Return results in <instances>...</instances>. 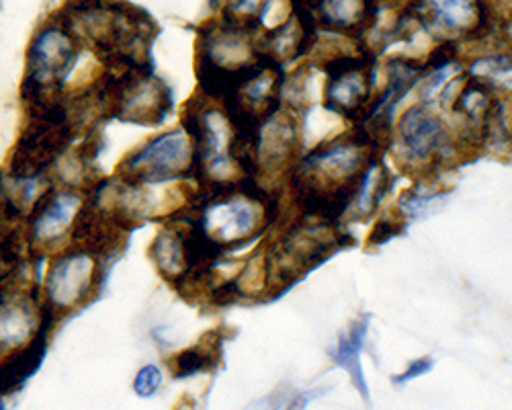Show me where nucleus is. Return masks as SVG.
Returning <instances> with one entry per match:
<instances>
[{
	"instance_id": "obj_1",
	"label": "nucleus",
	"mask_w": 512,
	"mask_h": 410,
	"mask_svg": "<svg viewBox=\"0 0 512 410\" xmlns=\"http://www.w3.org/2000/svg\"><path fill=\"white\" fill-rule=\"evenodd\" d=\"M273 203L267 191L252 181L201 189L185 216L205 246L218 259L261 236L271 224Z\"/></svg>"
},
{
	"instance_id": "obj_2",
	"label": "nucleus",
	"mask_w": 512,
	"mask_h": 410,
	"mask_svg": "<svg viewBox=\"0 0 512 410\" xmlns=\"http://www.w3.org/2000/svg\"><path fill=\"white\" fill-rule=\"evenodd\" d=\"M263 58L261 44L254 41L252 29L230 21L207 23L199 31L195 62L201 93L226 101Z\"/></svg>"
},
{
	"instance_id": "obj_3",
	"label": "nucleus",
	"mask_w": 512,
	"mask_h": 410,
	"mask_svg": "<svg viewBox=\"0 0 512 410\" xmlns=\"http://www.w3.org/2000/svg\"><path fill=\"white\" fill-rule=\"evenodd\" d=\"M105 257L107 255L91 246L80 244H70L50 257L44 285H41V304L54 322L95 300L101 290Z\"/></svg>"
},
{
	"instance_id": "obj_4",
	"label": "nucleus",
	"mask_w": 512,
	"mask_h": 410,
	"mask_svg": "<svg viewBox=\"0 0 512 410\" xmlns=\"http://www.w3.org/2000/svg\"><path fill=\"white\" fill-rule=\"evenodd\" d=\"M82 44L62 17L41 27L29 44L23 80V101H52L66 93V80L72 74Z\"/></svg>"
},
{
	"instance_id": "obj_5",
	"label": "nucleus",
	"mask_w": 512,
	"mask_h": 410,
	"mask_svg": "<svg viewBox=\"0 0 512 410\" xmlns=\"http://www.w3.org/2000/svg\"><path fill=\"white\" fill-rule=\"evenodd\" d=\"M97 97L101 115L136 126H160L173 107V95L164 80L148 66L107 70Z\"/></svg>"
},
{
	"instance_id": "obj_6",
	"label": "nucleus",
	"mask_w": 512,
	"mask_h": 410,
	"mask_svg": "<svg viewBox=\"0 0 512 410\" xmlns=\"http://www.w3.org/2000/svg\"><path fill=\"white\" fill-rule=\"evenodd\" d=\"M195 169V142L187 128L181 126L158 134L132 154H127L119 164L117 177L130 185L152 187L195 179Z\"/></svg>"
},
{
	"instance_id": "obj_7",
	"label": "nucleus",
	"mask_w": 512,
	"mask_h": 410,
	"mask_svg": "<svg viewBox=\"0 0 512 410\" xmlns=\"http://www.w3.org/2000/svg\"><path fill=\"white\" fill-rule=\"evenodd\" d=\"M89 189L52 185L23 218V236L31 255H56L70 246L87 210Z\"/></svg>"
},
{
	"instance_id": "obj_8",
	"label": "nucleus",
	"mask_w": 512,
	"mask_h": 410,
	"mask_svg": "<svg viewBox=\"0 0 512 410\" xmlns=\"http://www.w3.org/2000/svg\"><path fill=\"white\" fill-rule=\"evenodd\" d=\"M394 152L400 164L416 173L433 171L457 154V140L441 113L429 103L406 109L394 128Z\"/></svg>"
},
{
	"instance_id": "obj_9",
	"label": "nucleus",
	"mask_w": 512,
	"mask_h": 410,
	"mask_svg": "<svg viewBox=\"0 0 512 410\" xmlns=\"http://www.w3.org/2000/svg\"><path fill=\"white\" fill-rule=\"evenodd\" d=\"M300 150V121L291 109L275 107L250 119L248 128V171L256 177L277 179L291 171Z\"/></svg>"
},
{
	"instance_id": "obj_10",
	"label": "nucleus",
	"mask_w": 512,
	"mask_h": 410,
	"mask_svg": "<svg viewBox=\"0 0 512 410\" xmlns=\"http://www.w3.org/2000/svg\"><path fill=\"white\" fill-rule=\"evenodd\" d=\"M150 259L158 273L177 287L201 285L216 261L193 232L189 220L179 214L168 220L150 244Z\"/></svg>"
},
{
	"instance_id": "obj_11",
	"label": "nucleus",
	"mask_w": 512,
	"mask_h": 410,
	"mask_svg": "<svg viewBox=\"0 0 512 410\" xmlns=\"http://www.w3.org/2000/svg\"><path fill=\"white\" fill-rule=\"evenodd\" d=\"M52 316L41 296L21 281L0 292V357L29 345L41 331L52 328Z\"/></svg>"
},
{
	"instance_id": "obj_12",
	"label": "nucleus",
	"mask_w": 512,
	"mask_h": 410,
	"mask_svg": "<svg viewBox=\"0 0 512 410\" xmlns=\"http://www.w3.org/2000/svg\"><path fill=\"white\" fill-rule=\"evenodd\" d=\"M373 97V74L367 58L338 56L326 64V109L355 117L363 115Z\"/></svg>"
},
{
	"instance_id": "obj_13",
	"label": "nucleus",
	"mask_w": 512,
	"mask_h": 410,
	"mask_svg": "<svg viewBox=\"0 0 512 410\" xmlns=\"http://www.w3.org/2000/svg\"><path fill=\"white\" fill-rule=\"evenodd\" d=\"M416 15L441 33L480 35L490 29V9L482 0H416Z\"/></svg>"
},
{
	"instance_id": "obj_14",
	"label": "nucleus",
	"mask_w": 512,
	"mask_h": 410,
	"mask_svg": "<svg viewBox=\"0 0 512 410\" xmlns=\"http://www.w3.org/2000/svg\"><path fill=\"white\" fill-rule=\"evenodd\" d=\"M312 27L359 35L375 21L373 0H316L308 13L297 15Z\"/></svg>"
},
{
	"instance_id": "obj_15",
	"label": "nucleus",
	"mask_w": 512,
	"mask_h": 410,
	"mask_svg": "<svg viewBox=\"0 0 512 410\" xmlns=\"http://www.w3.org/2000/svg\"><path fill=\"white\" fill-rule=\"evenodd\" d=\"M50 331L52 328L41 331L29 345L3 355V361H0V398L15 394L39 372L48 353Z\"/></svg>"
},
{
	"instance_id": "obj_16",
	"label": "nucleus",
	"mask_w": 512,
	"mask_h": 410,
	"mask_svg": "<svg viewBox=\"0 0 512 410\" xmlns=\"http://www.w3.org/2000/svg\"><path fill=\"white\" fill-rule=\"evenodd\" d=\"M314 37V27L302 17L293 15L283 25H277L261 39V52L267 60L275 64L289 62L306 52L310 39Z\"/></svg>"
},
{
	"instance_id": "obj_17",
	"label": "nucleus",
	"mask_w": 512,
	"mask_h": 410,
	"mask_svg": "<svg viewBox=\"0 0 512 410\" xmlns=\"http://www.w3.org/2000/svg\"><path fill=\"white\" fill-rule=\"evenodd\" d=\"M369 335V316L357 318L347 331L338 337L336 347L332 349V359L336 365H340L345 372L351 376L355 388L359 390V394L363 396L365 402L371 400L369 394V384L363 372V363H361V355H363V347Z\"/></svg>"
},
{
	"instance_id": "obj_18",
	"label": "nucleus",
	"mask_w": 512,
	"mask_h": 410,
	"mask_svg": "<svg viewBox=\"0 0 512 410\" xmlns=\"http://www.w3.org/2000/svg\"><path fill=\"white\" fill-rule=\"evenodd\" d=\"M388 185H390L388 171L373 158L367 164V169L361 173V177L357 179L343 216L355 218V220H363L371 216L379 205V201L383 199V195L388 193Z\"/></svg>"
},
{
	"instance_id": "obj_19",
	"label": "nucleus",
	"mask_w": 512,
	"mask_h": 410,
	"mask_svg": "<svg viewBox=\"0 0 512 410\" xmlns=\"http://www.w3.org/2000/svg\"><path fill=\"white\" fill-rule=\"evenodd\" d=\"M467 78H474L486 85L496 97L512 95V56L504 52H494L480 56L469 66Z\"/></svg>"
},
{
	"instance_id": "obj_20",
	"label": "nucleus",
	"mask_w": 512,
	"mask_h": 410,
	"mask_svg": "<svg viewBox=\"0 0 512 410\" xmlns=\"http://www.w3.org/2000/svg\"><path fill=\"white\" fill-rule=\"evenodd\" d=\"M218 355H220L218 341L207 339L170 359V372H173L175 378H181V380L193 378L203 372H211L213 365H216Z\"/></svg>"
},
{
	"instance_id": "obj_21",
	"label": "nucleus",
	"mask_w": 512,
	"mask_h": 410,
	"mask_svg": "<svg viewBox=\"0 0 512 410\" xmlns=\"http://www.w3.org/2000/svg\"><path fill=\"white\" fill-rule=\"evenodd\" d=\"M162 386V369L154 363H148L144 367H140V372L134 378V392L140 398H152Z\"/></svg>"
},
{
	"instance_id": "obj_22",
	"label": "nucleus",
	"mask_w": 512,
	"mask_h": 410,
	"mask_svg": "<svg viewBox=\"0 0 512 410\" xmlns=\"http://www.w3.org/2000/svg\"><path fill=\"white\" fill-rule=\"evenodd\" d=\"M433 367H435V361L431 357H420V359L412 361L400 376H394V384L396 386H406L408 382L433 372Z\"/></svg>"
},
{
	"instance_id": "obj_23",
	"label": "nucleus",
	"mask_w": 512,
	"mask_h": 410,
	"mask_svg": "<svg viewBox=\"0 0 512 410\" xmlns=\"http://www.w3.org/2000/svg\"><path fill=\"white\" fill-rule=\"evenodd\" d=\"M15 220H19V216L11 208L7 191H5V183H3V179H0V232L7 228H13Z\"/></svg>"
},
{
	"instance_id": "obj_24",
	"label": "nucleus",
	"mask_w": 512,
	"mask_h": 410,
	"mask_svg": "<svg viewBox=\"0 0 512 410\" xmlns=\"http://www.w3.org/2000/svg\"><path fill=\"white\" fill-rule=\"evenodd\" d=\"M400 222H394V220H379L371 232V244H383L388 242L390 238H394V234L398 232L396 226Z\"/></svg>"
},
{
	"instance_id": "obj_25",
	"label": "nucleus",
	"mask_w": 512,
	"mask_h": 410,
	"mask_svg": "<svg viewBox=\"0 0 512 410\" xmlns=\"http://www.w3.org/2000/svg\"><path fill=\"white\" fill-rule=\"evenodd\" d=\"M306 404H308V402H306V396H297V398L293 400V404L289 406V410H304Z\"/></svg>"
},
{
	"instance_id": "obj_26",
	"label": "nucleus",
	"mask_w": 512,
	"mask_h": 410,
	"mask_svg": "<svg viewBox=\"0 0 512 410\" xmlns=\"http://www.w3.org/2000/svg\"><path fill=\"white\" fill-rule=\"evenodd\" d=\"M218 3H220V0H209V5H211V7H216Z\"/></svg>"
},
{
	"instance_id": "obj_27",
	"label": "nucleus",
	"mask_w": 512,
	"mask_h": 410,
	"mask_svg": "<svg viewBox=\"0 0 512 410\" xmlns=\"http://www.w3.org/2000/svg\"><path fill=\"white\" fill-rule=\"evenodd\" d=\"M0 410H7V406H5V402H3V400H0Z\"/></svg>"
}]
</instances>
